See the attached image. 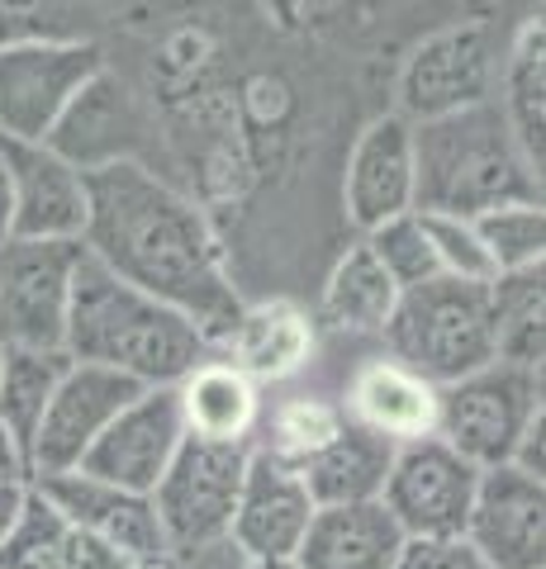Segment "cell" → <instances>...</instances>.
<instances>
[{
	"label": "cell",
	"instance_id": "obj_24",
	"mask_svg": "<svg viewBox=\"0 0 546 569\" xmlns=\"http://www.w3.org/2000/svg\"><path fill=\"white\" fill-rule=\"evenodd\" d=\"M395 305H399V284L385 276V266L376 261L371 247L357 242L328 271L319 318L332 332H385Z\"/></svg>",
	"mask_w": 546,
	"mask_h": 569
},
{
	"label": "cell",
	"instance_id": "obj_21",
	"mask_svg": "<svg viewBox=\"0 0 546 569\" xmlns=\"http://www.w3.org/2000/svg\"><path fill=\"white\" fill-rule=\"evenodd\" d=\"M404 531L380 503L314 508L305 541L295 550V569H395Z\"/></svg>",
	"mask_w": 546,
	"mask_h": 569
},
{
	"label": "cell",
	"instance_id": "obj_22",
	"mask_svg": "<svg viewBox=\"0 0 546 569\" xmlns=\"http://www.w3.org/2000/svg\"><path fill=\"white\" fill-rule=\"evenodd\" d=\"M176 403H181L186 437L200 441L252 447V432L261 427V385H252L219 356H205L196 370L176 380Z\"/></svg>",
	"mask_w": 546,
	"mask_h": 569
},
{
	"label": "cell",
	"instance_id": "obj_25",
	"mask_svg": "<svg viewBox=\"0 0 546 569\" xmlns=\"http://www.w3.org/2000/svg\"><path fill=\"white\" fill-rule=\"evenodd\" d=\"M504 119L514 133L518 152L533 162L542 176V157H546V33H542V14H533L504 62Z\"/></svg>",
	"mask_w": 546,
	"mask_h": 569
},
{
	"label": "cell",
	"instance_id": "obj_26",
	"mask_svg": "<svg viewBox=\"0 0 546 569\" xmlns=\"http://www.w3.org/2000/svg\"><path fill=\"white\" fill-rule=\"evenodd\" d=\"M489 323H495V361L542 370L546 356V284L542 266L504 271L489 280Z\"/></svg>",
	"mask_w": 546,
	"mask_h": 569
},
{
	"label": "cell",
	"instance_id": "obj_1",
	"mask_svg": "<svg viewBox=\"0 0 546 569\" xmlns=\"http://www.w3.org/2000/svg\"><path fill=\"white\" fill-rule=\"evenodd\" d=\"M86 257L133 290L162 299L205 332L209 351L234 328L242 299L228 280L209 219L152 167L119 162L86 176Z\"/></svg>",
	"mask_w": 546,
	"mask_h": 569
},
{
	"label": "cell",
	"instance_id": "obj_39",
	"mask_svg": "<svg viewBox=\"0 0 546 569\" xmlns=\"http://www.w3.org/2000/svg\"><path fill=\"white\" fill-rule=\"evenodd\" d=\"M14 238V190H10V167L0 157V247Z\"/></svg>",
	"mask_w": 546,
	"mask_h": 569
},
{
	"label": "cell",
	"instance_id": "obj_7",
	"mask_svg": "<svg viewBox=\"0 0 546 569\" xmlns=\"http://www.w3.org/2000/svg\"><path fill=\"white\" fill-rule=\"evenodd\" d=\"M248 456H252V447L186 437V447L176 451L162 485L148 493L157 508V522L167 531L171 556L228 541V522H234V508L242 493Z\"/></svg>",
	"mask_w": 546,
	"mask_h": 569
},
{
	"label": "cell",
	"instance_id": "obj_34",
	"mask_svg": "<svg viewBox=\"0 0 546 569\" xmlns=\"http://www.w3.org/2000/svg\"><path fill=\"white\" fill-rule=\"evenodd\" d=\"M395 569H495L466 537H414L404 541Z\"/></svg>",
	"mask_w": 546,
	"mask_h": 569
},
{
	"label": "cell",
	"instance_id": "obj_10",
	"mask_svg": "<svg viewBox=\"0 0 546 569\" xmlns=\"http://www.w3.org/2000/svg\"><path fill=\"white\" fill-rule=\"evenodd\" d=\"M499 58H495V33L485 24L443 29L414 48V58L399 71V119L423 123L443 119L470 104H485L495 91Z\"/></svg>",
	"mask_w": 546,
	"mask_h": 569
},
{
	"label": "cell",
	"instance_id": "obj_36",
	"mask_svg": "<svg viewBox=\"0 0 546 569\" xmlns=\"http://www.w3.org/2000/svg\"><path fill=\"white\" fill-rule=\"evenodd\" d=\"M242 565L248 560H242L228 541H219V546H200V550H186V556H171L167 569H242Z\"/></svg>",
	"mask_w": 546,
	"mask_h": 569
},
{
	"label": "cell",
	"instance_id": "obj_19",
	"mask_svg": "<svg viewBox=\"0 0 546 569\" xmlns=\"http://www.w3.org/2000/svg\"><path fill=\"white\" fill-rule=\"evenodd\" d=\"M314 347H319V328L295 299H257L238 309L234 328L215 342V356L242 370L252 385H280L314 361Z\"/></svg>",
	"mask_w": 546,
	"mask_h": 569
},
{
	"label": "cell",
	"instance_id": "obj_31",
	"mask_svg": "<svg viewBox=\"0 0 546 569\" xmlns=\"http://www.w3.org/2000/svg\"><path fill=\"white\" fill-rule=\"evenodd\" d=\"M100 0H0V43L96 39Z\"/></svg>",
	"mask_w": 546,
	"mask_h": 569
},
{
	"label": "cell",
	"instance_id": "obj_8",
	"mask_svg": "<svg viewBox=\"0 0 546 569\" xmlns=\"http://www.w3.org/2000/svg\"><path fill=\"white\" fill-rule=\"evenodd\" d=\"M86 242L10 238L0 247V347L62 351Z\"/></svg>",
	"mask_w": 546,
	"mask_h": 569
},
{
	"label": "cell",
	"instance_id": "obj_17",
	"mask_svg": "<svg viewBox=\"0 0 546 569\" xmlns=\"http://www.w3.org/2000/svg\"><path fill=\"white\" fill-rule=\"evenodd\" d=\"M14 190V238L81 242L86 233V171L62 162L48 142H0Z\"/></svg>",
	"mask_w": 546,
	"mask_h": 569
},
{
	"label": "cell",
	"instance_id": "obj_18",
	"mask_svg": "<svg viewBox=\"0 0 546 569\" xmlns=\"http://www.w3.org/2000/svg\"><path fill=\"white\" fill-rule=\"evenodd\" d=\"M347 219L366 233L380 223L414 213V123L399 114H380L361 129L343 176Z\"/></svg>",
	"mask_w": 546,
	"mask_h": 569
},
{
	"label": "cell",
	"instance_id": "obj_32",
	"mask_svg": "<svg viewBox=\"0 0 546 569\" xmlns=\"http://www.w3.org/2000/svg\"><path fill=\"white\" fill-rule=\"evenodd\" d=\"M361 242L376 252V261L385 266V276L399 284V295L443 276L437 271V257H433V242H428V228H423L418 213H399V219L380 223L376 233H366Z\"/></svg>",
	"mask_w": 546,
	"mask_h": 569
},
{
	"label": "cell",
	"instance_id": "obj_5",
	"mask_svg": "<svg viewBox=\"0 0 546 569\" xmlns=\"http://www.w3.org/2000/svg\"><path fill=\"white\" fill-rule=\"evenodd\" d=\"M542 418V370L489 361L437 389V432L475 470L508 466L523 432Z\"/></svg>",
	"mask_w": 546,
	"mask_h": 569
},
{
	"label": "cell",
	"instance_id": "obj_40",
	"mask_svg": "<svg viewBox=\"0 0 546 569\" xmlns=\"http://www.w3.org/2000/svg\"><path fill=\"white\" fill-rule=\"evenodd\" d=\"M242 569H295V565H242Z\"/></svg>",
	"mask_w": 546,
	"mask_h": 569
},
{
	"label": "cell",
	"instance_id": "obj_16",
	"mask_svg": "<svg viewBox=\"0 0 546 569\" xmlns=\"http://www.w3.org/2000/svg\"><path fill=\"white\" fill-rule=\"evenodd\" d=\"M461 537L495 569H546V485L518 466L480 470Z\"/></svg>",
	"mask_w": 546,
	"mask_h": 569
},
{
	"label": "cell",
	"instance_id": "obj_29",
	"mask_svg": "<svg viewBox=\"0 0 546 569\" xmlns=\"http://www.w3.org/2000/svg\"><path fill=\"white\" fill-rule=\"evenodd\" d=\"M0 569H72V522L33 489V479L10 537L0 541Z\"/></svg>",
	"mask_w": 546,
	"mask_h": 569
},
{
	"label": "cell",
	"instance_id": "obj_30",
	"mask_svg": "<svg viewBox=\"0 0 546 569\" xmlns=\"http://www.w3.org/2000/svg\"><path fill=\"white\" fill-rule=\"evenodd\" d=\"M470 223H475V233H480V247L489 252V261H495V276L542 266V257H546L542 204H504V209H489Z\"/></svg>",
	"mask_w": 546,
	"mask_h": 569
},
{
	"label": "cell",
	"instance_id": "obj_33",
	"mask_svg": "<svg viewBox=\"0 0 546 569\" xmlns=\"http://www.w3.org/2000/svg\"><path fill=\"white\" fill-rule=\"evenodd\" d=\"M418 219L428 228V242H433V257L443 276L475 280V284L495 280V261L480 247V233H475L470 219H451V213H418Z\"/></svg>",
	"mask_w": 546,
	"mask_h": 569
},
{
	"label": "cell",
	"instance_id": "obj_28",
	"mask_svg": "<svg viewBox=\"0 0 546 569\" xmlns=\"http://www.w3.org/2000/svg\"><path fill=\"white\" fill-rule=\"evenodd\" d=\"M343 403L332 399H286L280 408H271V418L261 422L267 427V441H252L257 451H267L271 460H280V466H295L305 470L314 456H319L332 437L343 432Z\"/></svg>",
	"mask_w": 546,
	"mask_h": 569
},
{
	"label": "cell",
	"instance_id": "obj_13",
	"mask_svg": "<svg viewBox=\"0 0 546 569\" xmlns=\"http://www.w3.org/2000/svg\"><path fill=\"white\" fill-rule=\"evenodd\" d=\"M181 447H186V422H181V403H176V385H152L105 427L77 470L105 479L115 489L152 493Z\"/></svg>",
	"mask_w": 546,
	"mask_h": 569
},
{
	"label": "cell",
	"instance_id": "obj_2",
	"mask_svg": "<svg viewBox=\"0 0 546 569\" xmlns=\"http://www.w3.org/2000/svg\"><path fill=\"white\" fill-rule=\"evenodd\" d=\"M62 351L81 366H105L115 376H129L143 389L176 385L205 356H215L205 332L186 313H176L162 299L133 290V284L110 276L91 257L81 261L77 284H72Z\"/></svg>",
	"mask_w": 546,
	"mask_h": 569
},
{
	"label": "cell",
	"instance_id": "obj_15",
	"mask_svg": "<svg viewBox=\"0 0 546 569\" xmlns=\"http://www.w3.org/2000/svg\"><path fill=\"white\" fill-rule=\"evenodd\" d=\"M309 518L314 498L305 475L252 447L234 522H228V546L248 565H290L309 531Z\"/></svg>",
	"mask_w": 546,
	"mask_h": 569
},
{
	"label": "cell",
	"instance_id": "obj_20",
	"mask_svg": "<svg viewBox=\"0 0 546 569\" xmlns=\"http://www.w3.org/2000/svg\"><path fill=\"white\" fill-rule=\"evenodd\" d=\"M343 413L347 422L376 432L390 447H409V441L437 432V385L414 376L395 356H380V361H366L351 370Z\"/></svg>",
	"mask_w": 546,
	"mask_h": 569
},
{
	"label": "cell",
	"instance_id": "obj_11",
	"mask_svg": "<svg viewBox=\"0 0 546 569\" xmlns=\"http://www.w3.org/2000/svg\"><path fill=\"white\" fill-rule=\"evenodd\" d=\"M143 395V385L129 376H115L105 366H81L62 376L58 395H52L48 413L39 422V432L29 441V479H48V475H72L86 451L100 441V432L110 427L125 408Z\"/></svg>",
	"mask_w": 546,
	"mask_h": 569
},
{
	"label": "cell",
	"instance_id": "obj_38",
	"mask_svg": "<svg viewBox=\"0 0 546 569\" xmlns=\"http://www.w3.org/2000/svg\"><path fill=\"white\" fill-rule=\"evenodd\" d=\"M24 498H29V485H0V541L10 537V527H14V518H20Z\"/></svg>",
	"mask_w": 546,
	"mask_h": 569
},
{
	"label": "cell",
	"instance_id": "obj_14",
	"mask_svg": "<svg viewBox=\"0 0 546 569\" xmlns=\"http://www.w3.org/2000/svg\"><path fill=\"white\" fill-rule=\"evenodd\" d=\"M33 489H39L77 531H86V537H96L110 550H119L133 569H167L171 565L167 531H162V522H157V508H152L148 493L115 489V485L91 479L81 470L33 479Z\"/></svg>",
	"mask_w": 546,
	"mask_h": 569
},
{
	"label": "cell",
	"instance_id": "obj_4",
	"mask_svg": "<svg viewBox=\"0 0 546 569\" xmlns=\"http://www.w3.org/2000/svg\"><path fill=\"white\" fill-rule=\"evenodd\" d=\"M385 342L399 366L428 385H451L495 361V323H489V284L437 276L399 295L385 323Z\"/></svg>",
	"mask_w": 546,
	"mask_h": 569
},
{
	"label": "cell",
	"instance_id": "obj_12",
	"mask_svg": "<svg viewBox=\"0 0 546 569\" xmlns=\"http://www.w3.org/2000/svg\"><path fill=\"white\" fill-rule=\"evenodd\" d=\"M48 148L86 176L100 167H119V162L148 167L152 123H148L143 100L129 91V81H119V71L110 67H100L81 86V96L67 104L58 129L48 133Z\"/></svg>",
	"mask_w": 546,
	"mask_h": 569
},
{
	"label": "cell",
	"instance_id": "obj_6",
	"mask_svg": "<svg viewBox=\"0 0 546 569\" xmlns=\"http://www.w3.org/2000/svg\"><path fill=\"white\" fill-rule=\"evenodd\" d=\"M100 67L105 48L96 39L0 43V142H48Z\"/></svg>",
	"mask_w": 546,
	"mask_h": 569
},
{
	"label": "cell",
	"instance_id": "obj_35",
	"mask_svg": "<svg viewBox=\"0 0 546 569\" xmlns=\"http://www.w3.org/2000/svg\"><path fill=\"white\" fill-rule=\"evenodd\" d=\"M72 569H133L119 550H110L105 541L86 537V531L72 527Z\"/></svg>",
	"mask_w": 546,
	"mask_h": 569
},
{
	"label": "cell",
	"instance_id": "obj_9",
	"mask_svg": "<svg viewBox=\"0 0 546 569\" xmlns=\"http://www.w3.org/2000/svg\"><path fill=\"white\" fill-rule=\"evenodd\" d=\"M480 470L461 460L443 437H423L395 447L390 475L380 489V508L395 518L404 541L414 537H461Z\"/></svg>",
	"mask_w": 546,
	"mask_h": 569
},
{
	"label": "cell",
	"instance_id": "obj_37",
	"mask_svg": "<svg viewBox=\"0 0 546 569\" xmlns=\"http://www.w3.org/2000/svg\"><path fill=\"white\" fill-rule=\"evenodd\" d=\"M0 485H29V456L6 427H0Z\"/></svg>",
	"mask_w": 546,
	"mask_h": 569
},
{
	"label": "cell",
	"instance_id": "obj_3",
	"mask_svg": "<svg viewBox=\"0 0 546 569\" xmlns=\"http://www.w3.org/2000/svg\"><path fill=\"white\" fill-rule=\"evenodd\" d=\"M504 204H542V176L495 100L414 123V213L480 219Z\"/></svg>",
	"mask_w": 546,
	"mask_h": 569
},
{
	"label": "cell",
	"instance_id": "obj_23",
	"mask_svg": "<svg viewBox=\"0 0 546 569\" xmlns=\"http://www.w3.org/2000/svg\"><path fill=\"white\" fill-rule=\"evenodd\" d=\"M395 447L380 441L376 432H366L357 422H343V432L309 460L305 485L314 508H343V503H380L385 475H390Z\"/></svg>",
	"mask_w": 546,
	"mask_h": 569
},
{
	"label": "cell",
	"instance_id": "obj_27",
	"mask_svg": "<svg viewBox=\"0 0 546 569\" xmlns=\"http://www.w3.org/2000/svg\"><path fill=\"white\" fill-rule=\"evenodd\" d=\"M67 370H72V356L67 351L0 347V427L20 441L24 456Z\"/></svg>",
	"mask_w": 546,
	"mask_h": 569
}]
</instances>
